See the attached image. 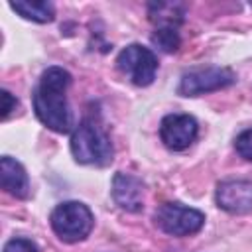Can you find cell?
I'll return each mask as SVG.
<instances>
[{"label": "cell", "mask_w": 252, "mask_h": 252, "mask_svg": "<svg viewBox=\"0 0 252 252\" xmlns=\"http://www.w3.org/2000/svg\"><path fill=\"white\" fill-rule=\"evenodd\" d=\"M236 81L234 73L226 67H205V69H195L189 71L181 77V83L177 87L179 94L183 96H197L203 93L219 91Z\"/></svg>", "instance_id": "6"}, {"label": "cell", "mask_w": 252, "mask_h": 252, "mask_svg": "<svg viewBox=\"0 0 252 252\" xmlns=\"http://www.w3.org/2000/svg\"><path fill=\"white\" fill-rule=\"evenodd\" d=\"M71 75L63 67H49L41 73V79L33 93V108L37 118L53 132L65 134L71 128V112L67 104V89Z\"/></svg>", "instance_id": "1"}, {"label": "cell", "mask_w": 252, "mask_h": 252, "mask_svg": "<svg viewBox=\"0 0 252 252\" xmlns=\"http://www.w3.org/2000/svg\"><path fill=\"white\" fill-rule=\"evenodd\" d=\"M159 136L169 150H185L197 138V120L189 114H169L161 120Z\"/></svg>", "instance_id": "7"}, {"label": "cell", "mask_w": 252, "mask_h": 252, "mask_svg": "<svg viewBox=\"0 0 252 252\" xmlns=\"http://www.w3.org/2000/svg\"><path fill=\"white\" fill-rule=\"evenodd\" d=\"M0 183L10 195L18 199H26L30 195V181L26 169L10 156H4L0 161Z\"/></svg>", "instance_id": "10"}, {"label": "cell", "mask_w": 252, "mask_h": 252, "mask_svg": "<svg viewBox=\"0 0 252 252\" xmlns=\"http://www.w3.org/2000/svg\"><path fill=\"white\" fill-rule=\"evenodd\" d=\"M4 252H37V246L26 238H14L4 246Z\"/></svg>", "instance_id": "14"}, {"label": "cell", "mask_w": 252, "mask_h": 252, "mask_svg": "<svg viewBox=\"0 0 252 252\" xmlns=\"http://www.w3.org/2000/svg\"><path fill=\"white\" fill-rule=\"evenodd\" d=\"M112 197L120 209L136 213L144 203V183L132 173L118 171L112 179Z\"/></svg>", "instance_id": "9"}, {"label": "cell", "mask_w": 252, "mask_h": 252, "mask_svg": "<svg viewBox=\"0 0 252 252\" xmlns=\"http://www.w3.org/2000/svg\"><path fill=\"white\" fill-rule=\"evenodd\" d=\"M10 8L16 14H20L22 18L32 20V22H39V24L51 22L55 16L53 4L45 2V0H16V2H10Z\"/></svg>", "instance_id": "11"}, {"label": "cell", "mask_w": 252, "mask_h": 252, "mask_svg": "<svg viewBox=\"0 0 252 252\" xmlns=\"http://www.w3.org/2000/svg\"><path fill=\"white\" fill-rule=\"evenodd\" d=\"M16 106V98L8 93V91H2V118H6Z\"/></svg>", "instance_id": "15"}, {"label": "cell", "mask_w": 252, "mask_h": 252, "mask_svg": "<svg viewBox=\"0 0 252 252\" xmlns=\"http://www.w3.org/2000/svg\"><path fill=\"white\" fill-rule=\"evenodd\" d=\"M116 67L122 75H126L134 85L148 87L156 79L158 71V59L156 55L138 43H132L124 47L116 57Z\"/></svg>", "instance_id": "4"}, {"label": "cell", "mask_w": 252, "mask_h": 252, "mask_svg": "<svg viewBox=\"0 0 252 252\" xmlns=\"http://www.w3.org/2000/svg\"><path fill=\"white\" fill-rule=\"evenodd\" d=\"M152 43L158 45L161 51L171 53V51H175V49L179 47L181 39H179V33H177L175 28H167V26H163V28H158V30L154 32V35H152Z\"/></svg>", "instance_id": "12"}, {"label": "cell", "mask_w": 252, "mask_h": 252, "mask_svg": "<svg viewBox=\"0 0 252 252\" xmlns=\"http://www.w3.org/2000/svg\"><path fill=\"white\" fill-rule=\"evenodd\" d=\"M51 228L63 242H79L93 228V213L79 201L61 203L51 213Z\"/></svg>", "instance_id": "3"}, {"label": "cell", "mask_w": 252, "mask_h": 252, "mask_svg": "<svg viewBox=\"0 0 252 252\" xmlns=\"http://www.w3.org/2000/svg\"><path fill=\"white\" fill-rule=\"evenodd\" d=\"M234 146H236V152H238L244 159H250V161H252V128H250V130H244V132L236 138Z\"/></svg>", "instance_id": "13"}, {"label": "cell", "mask_w": 252, "mask_h": 252, "mask_svg": "<svg viewBox=\"0 0 252 252\" xmlns=\"http://www.w3.org/2000/svg\"><path fill=\"white\" fill-rule=\"evenodd\" d=\"M217 205L232 215L252 211V181H222L217 187Z\"/></svg>", "instance_id": "8"}, {"label": "cell", "mask_w": 252, "mask_h": 252, "mask_svg": "<svg viewBox=\"0 0 252 252\" xmlns=\"http://www.w3.org/2000/svg\"><path fill=\"white\" fill-rule=\"evenodd\" d=\"M205 215L197 209L183 207L179 203H165L156 211V224L173 236H187L201 230Z\"/></svg>", "instance_id": "5"}, {"label": "cell", "mask_w": 252, "mask_h": 252, "mask_svg": "<svg viewBox=\"0 0 252 252\" xmlns=\"http://www.w3.org/2000/svg\"><path fill=\"white\" fill-rule=\"evenodd\" d=\"M71 152L79 163L106 165L112 159V144L94 120H83L71 138Z\"/></svg>", "instance_id": "2"}]
</instances>
